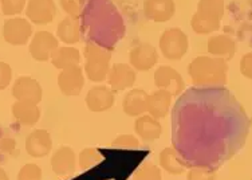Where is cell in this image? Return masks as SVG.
Segmentation results:
<instances>
[{
	"mask_svg": "<svg viewBox=\"0 0 252 180\" xmlns=\"http://www.w3.org/2000/svg\"><path fill=\"white\" fill-rule=\"evenodd\" d=\"M188 73L197 86H223L227 83L228 64L223 58L197 57L188 66Z\"/></svg>",
	"mask_w": 252,
	"mask_h": 180,
	"instance_id": "6da1fadb",
	"label": "cell"
},
{
	"mask_svg": "<svg viewBox=\"0 0 252 180\" xmlns=\"http://www.w3.org/2000/svg\"><path fill=\"white\" fill-rule=\"evenodd\" d=\"M224 15V0H200L192 18V29L197 34H212L220 29Z\"/></svg>",
	"mask_w": 252,
	"mask_h": 180,
	"instance_id": "7a4b0ae2",
	"label": "cell"
},
{
	"mask_svg": "<svg viewBox=\"0 0 252 180\" xmlns=\"http://www.w3.org/2000/svg\"><path fill=\"white\" fill-rule=\"evenodd\" d=\"M85 72L89 79L93 82L105 81L110 70V51L94 42H89L85 47Z\"/></svg>",
	"mask_w": 252,
	"mask_h": 180,
	"instance_id": "3957f363",
	"label": "cell"
},
{
	"mask_svg": "<svg viewBox=\"0 0 252 180\" xmlns=\"http://www.w3.org/2000/svg\"><path fill=\"white\" fill-rule=\"evenodd\" d=\"M160 49L164 57L170 61L183 58L188 50V38L180 29H169L164 31L160 38Z\"/></svg>",
	"mask_w": 252,
	"mask_h": 180,
	"instance_id": "277c9868",
	"label": "cell"
},
{
	"mask_svg": "<svg viewBox=\"0 0 252 180\" xmlns=\"http://www.w3.org/2000/svg\"><path fill=\"white\" fill-rule=\"evenodd\" d=\"M59 47L58 39L49 31H38L31 39L30 43V54L38 62L49 61L55 50Z\"/></svg>",
	"mask_w": 252,
	"mask_h": 180,
	"instance_id": "5b68a950",
	"label": "cell"
},
{
	"mask_svg": "<svg viewBox=\"0 0 252 180\" xmlns=\"http://www.w3.org/2000/svg\"><path fill=\"white\" fill-rule=\"evenodd\" d=\"M32 35V26L23 18H11L4 22L3 36L7 43L14 46H22L29 42L30 36Z\"/></svg>",
	"mask_w": 252,
	"mask_h": 180,
	"instance_id": "8992f818",
	"label": "cell"
},
{
	"mask_svg": "<svg viewBox=\"0 0 252 180\" xmlns=\"http://www.w3.org/2000/svg\"><path fill=\"white\" fill-rule=\"evenodd\" d=\"M155 85L158 89L166 90L170 96H179L185 89L184 79L170 66H160L156 70Z\"/></svg>",
	"mask_w": 252,
	"mask_h": 180,
	"instance_id": "52a82bcc",
	"label": "cell"
},
{
	"mask_svg": "<svg viewBox=\"0 0 252 180\" xmlns=\"http://www.w3.org/2000/svg\"><path fill=\"white\" fill-rule=\"evenodd\" d=\"M131 68L136 69L138 72H148L151 70L158 61V54L156 47H153L151 43H138L131 49L129 54Z\"/></svg>",
	"mask_w": 252,
	"mask_h": 180,
	"instance_id": "ba28073f",
	"label": "cell"
},
{
	"mask_svg": "<svg viewBox=\"0 0 252 180\" xmlns=\"http://www.w3.org/2000/svg\"><path fill=\"white\" fill-rule=\"evenodd\" d=\"M85 85L82 68L71 66V68L61 70L58 75V86L64 96H78Z\"/></svg>",
	"mask_w": 252,
	"mask_h": 180,
	"instance_id": "9c48e42d",
	"label": "cell"
},
{
	"mask_svg": "<svg viewBox=\"0 0 252 180\" xmlns=\"http://www.w3.org/2000/svg\"><path fill=\"white\" fill-rule=\"evenodd\" d=\"M57 14L54 0H29L26 7V15L35 25L51 23Z\"/></svg>",
	"mask_w": 252,
	"mask_h": 180,
	"instance_id": "30bf717a",
	"label": "cell"
},
{
	"mask_svg": "<svg viewBox=\"0 0 252 180\" xmlns=\"http://www.w3.org/2000/svg\"><path fill=\"white\" fill-rule=\"evenodd\" d=\"M12 96L18 101L39 104L42 101V88L36 79L31 77H19L12 86Z\"/></svg>",
	"mask_w": 252,
	"mask_h": 180,
	"instance_id": "8fae6325",
	"label": "cell"
},
{
	"mask_svg": "<svg viewBox=\"0 0 252 180\" xmlns=\"http://www.w3.org/2000/svg\"><path fill=\"white\" fill-rule=\"evenodd\" d=\"M136 81L134 69L126 64L113 65L107 74V83L110 85L113 93H120L124 89L130 88Z\"/></svg>",
	"mask_w": 252,
	"mask_h": 180,
	"instance_id": "7c38bea8",
	"label": "cell"
},
{
	"mask_svg": "<svg viewBox=\"0 0 252 180\" xmlns=\"http://www.w3.org/2000/svg\"><path fill=\"white\" fill-rule=\"evenodd\" d=\"M51 146H53L51 136L44 129H35L26 139V151L30 156L36 159L49 155Z\"/></svg>",
	"mask_w": 252,
	"mask_h": 180,
	"instance_id": "4fadbf2b",
	"label": "cell"
},
{
	"mask_svg": "<svg viewBox=\"0 0 252 180\" xmlns=\"http://www.w3.org/2000/svg\"><path fill=\"white\" fill-rule=\"evenodd\" d=\"M175 1L173 0H145L144 12L148 19L162 23L168 22L175 15Z\"/></svg>",
	"mask_w": 252,
	"mask_h": 180,
	"instance_id": "5bb4252c",
	"label": "cell"
},
{
	"mask_svg": "<svg viewBox=\"0 0 252 180\" xmlns=\"http://www.w3.org/2000/svg\"><path fill=\"white\" fill-rule=\"evenodd\" d=\"M86 104L92 112H105L114 104V93L112 92V89L106 86H94L89 90Z\"/></svg>",
	"mask_w": 252,
	"mask_h": 180,
	"instance_id": "9a60e30c",
	"label": "cell"
},
{
	"mask_svg": "<svg viewBox=\"0 0 252 180\" xmlns=\"http://www.w3.org/2000/svg\"><path fill=\"white\" fill-rule=\"evenodd\" d=\"M51 167L54 172L59 176L74 174L75 167H77V160H75V153L73 149L68 146L59 148L51 157Z\"/></svg>",
	"mask_w": 252,
	"mask_h": 180,
	"instance_id": "2e32d148",
	"label": "cell"
},
{
	"mask_svg": "<svg viewBox=\"0 0 252 180\" xmlns=\"http://www.w3.org/2000/svg\"><path fill=\"white\" fill-rule=\"evenodd\" d=\"M170 100H172V96L166 90H162V89L156 90L148 96L146 112H149V114L157 120L162 118L169 112Z\"/></svg>",
	"mask_w": 252,
	"mask_h": 180,
	"instance_id": "e0dca14e",
	"label": "cell"
},
{
	"mask_svg": "<svg viewBox=\"0 0 252 180\" xmlns=\"http://www.w3.org/2000/svg\"><path fill=\"white\" fill-rule=\"evenodd\" d=\"M12 114L15 120L19 121L25 127H34L40 117L38 104L29 101H16L12 105Z\"/></svg>",
	"mask_w": 252,
	"mask_h": 180,
	"instance_id": "ac0fdd59",
	"label": "cell"
},
{
	"mask_svg": "<svg viewBox=\"0 0 252 180\" xmlns=\"http://www.w3.org/2000/svg\"><path fill=\"white\" fill-rule=\"evenodd\" d=\"M146 101H148V94L142 89H133L124 97L122 108L124 112L130 117L141 116L142 113L146 112Z\"/></svg>",
	"mask_w": 252,
	"mask_h": 180,
	"instance_id": "d6986e66",
	"label": "cell"
},
{
	"mask_svg": "<svg viewBox=\"0 0 252 180\" xmlns=\"http://www.w3.org/2000/svg\"><path fill=\"white\" fill-rule=\"evenodd\" d=\"M134 131L145 142H153L161 136V124L157 118L149 116H141L134 124Z\"/></svg>",
	"mask_w": 252,
	"mask_h": 180,
	"instance_id": "ffe728a7",
	"label": "cell"
},
{
	"mask_svg": "<svg viewBox=\"0 0 252 180\" xmlns=\"http://www.w3.org/2000/svg\"><path fill=\"white\" fill-rule=\"evenodd\" d=\"M81 34H82V29L79 20L71 16L64 18L57 29V36L66 44L78 43L81 40Z\"/></svg>",
	"mask_w": 252,
	"mask_h": 180,
	"instance_id": "44dd1931",
	"label": "cell"
},
{
	"mask_svg": "<svg viewBox=\"0 0 252 180\" xmlns=\"http://www.w3.org/2000/svg\"><path fill=\"white\" fill-rule=\"evenodd\" d=\"M208 51L212 55L221 57L223 59H231L236 53V43L232 38L227 35H216L209 38L208 40Z\"/></svg>",
	"mask_w": 252,
	"mask_h": 180,
	"instance_id": "7402d4cb",
	"label": "cell"
},
{
	"mask_svg": "<svg viewBox=\"0 0 252 180\" xmlns=\"http://www.w3.org/2000/svg\"><path fill=\"white\" fill-rule=\"evenodd\" d=\"M81 61V54L74 47H58L51 57V62L59 70L77 66Z\"/></svg>",
	"mask_w": 252,
	"mask_h": 180,
	"instance_id": "603a6c76",
	"label": "cell"
},
{
	"mask_svg": "<svg viewBox=\"0 0 252 180\" xmlns=\"http://www.w3.org/2000/svg\"><path fill=\"white\" fill-rule=\"evenodd\" d=\"M160 166L164 168L166 172L173 174V175H180L183 174L187 168V164L184 160L180 157V155L173 149V148H165L160 155Z\"/></svg>",
	"mask_w": 252,
	"mask_h": 180,
	"instance_id": "cb8c5ba5",
	"label": "cell"
},
{
	"mask_svg": "<svg viewBox=\"0 0 252 180\" xmlns=\"http://www.w3.org/2000/svg\"><path fill=\"white\" fill-rule=\"evenodd\" d=\"M101 161H103V155L95 148H86L79 153V168L82 171L90 170L93 167L98 166Z\"/></svg>",
	"mask_w": 252,
	"mask_h": 180,
	"instance_id": "d4e9b609",
	"label": "cell"
},
{
	"mask_svg": "<svg viewBox=\"0 0 252 180\" xmlns=\"http://www.w3.org/2000/svg\"><path fill=\"white\" fill-rule=\"evenodd\" d=\"M133 179L134 180H161L162 176H161L160 168L152 163H146L144 166H141L138 170L134 172L133 175Z\"/></svg>",
	"mask_w": 252,
	"mask_h": 180,
	"instance_id": "484cf974",
	"label": "cell"
},
{
	"mask_svg": "<svg viewBox=\"0 0 252 180\" xmlns=\"http://www.w3.org/2000/svg\"><path fill=\"white\" fill-rule=\"evenodd\" d=\"M15 140L8 135H5L3 129H0V161H4L15 153Z\"/></svg>",
	"mask_w": 252,
	"mask_h": 180,
	"instance_id": "4316f807",
	"label": "cell"
},
{
	"mask_svg": "<svg viewBox=\"0 0 252 180\" xmlns=\"http://www.w3.org/2000/svg\"><path fill=\"white\" fill-rule=\"evenodd\" d=\"M61 5L68 16L79 19L83 14L85 0H61Z\"/></svg>",
	"mask_w": 252,
	"mask_h": 180,
	"instance_id": "83f0119b",
	"label": "cell"
},
{
	"mask_svg": "<svg viewBox=\"0 0 252 180\" xmlns=\"http://www.w3.org/2000/svg\"><path fill=\"white\" fill-rule=\"evenodd\" d=\"M26 3L27 0H0L1 11L7 16L20 14L25 10V5H27Z\"/></svg>",
	"mask_w": 252,
	"mask_h": 180,
	"instance_id": "f1b7e54d",
	"label": "cell"
},
{
	"mask_svg": "<svg viewBox=\"0 0 252 180\" xmlns=\"http://www.w3.org/2000/svg\"><path fill=\"white\" fill-rule=\"evenodd\" d=\"M187 180H216V174L207 167H193L189 170Z\"/></svg>",
	"mask_w": 252,
	"mask_h": 180,
	"instance_id": "f546056e",
	"label": "cell"
},
{
	"mask_svg": "<svg viewBox=\"0 0 252 180\" xmlns=\"http://www.w3.org/2000/svg\"><path fill=\"white\" fill-rule=\"evenodd\" d=\"M138 145H140L138 140L131 135H121L112 143L113 148L117 149H137Z\"/></svg>",
	"mask_w": 252,
	"mask_h": 180,
	"instance_id": "4dcf8cb0",
	"label": "cell"
},
{
	"mask_svg": "<svg viewBox=\"0 0 252 180\" xmlns=\"http://www.w3.org/2000/svg\"><path fill=\"white\" fill-rule=\"evenodd\" d=\"M18 180H42V170L36 164H26L19 171Z\"/></svg>",
	"mask_w": 252,
	"mask_h": 180,
	"instance_id": "1f68e13d",
	"label": "cell"
},
{
	"mask_svg": "<svg viewBox=\"0 0 252 180\" xmlns=\"http://www.w3.org/2000/svg\"><path fill=\"white\" fill-rule=\"evenodd\" d=\"M11 79H12V70L10 65L0 62V90L7 88L10 85Z\"/></svg>",
	"mask_w": 252,
	"mask_h": 180,
	"instance_id": "d6a6232c",
	"label": "cell"
},
{
	"mask_svg": "<svg viewBox=\"0 0 252 180\" xmlns=\"http://www.w3.org/2000/svg\"><path fill=\"white\" fill-rule=\"evenodd\" d=\"M240 73L244 77L252 79V53L243 55V58L240 59Z\"/></svg>",
	"mask_w": 252,
	"mask_h": 180,
	"instance_id": "836d02e7",
	"label": "cell"
},
{
	"mask_svg": "<svg viewBox=\"0 0 252 180\" xmlns=\"http://www.w3.org/2000/svg\"><path fill=\"white\" fill-rule=\"evenodd\" d=\"M0 180H10L8 179V175L5 174V171L3 168H0Z\"/></svg>",
	"mask_w": 252,
	"mask_h": 180,
	"instance_id": "e575fe53",
	"label": "cell"
},
{
	"mask_svg": "<svg viewBox=\"0 0 252 180\" xmlns=\"http://www.w3.org/2000/svg\"><path fill=\"white\" fill-rule=\"evenodd\" d=\"M133 180H134V179H133Z\"/></svg>",
	"mask_w": 252,
	"mask_h": 180,
	"instance_id": "d590c367",
	"label": "cell"
}]
</instances>
